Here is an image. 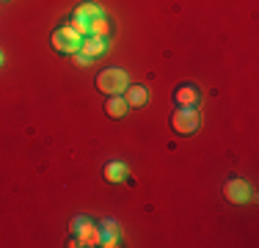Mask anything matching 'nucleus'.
Returning <instances> with one entry per match:
<instances>
[{"label": "nucleus", "instance_id": "obj_14", "mask_svg": "<svg viewBox=\"0 0 259 248\" xmlns=\"http://www.w3.org/2000/svg\"><path fill=\"white\" fill-rule=\"evenodd\" d=\"M89 61H91V58H85L83 53H75V64H77V66H89Z\"/></svg>", "mask_w": 259, "mask_h": 248}, {"label": "nucleus", "instance_id": "obj_2", "mask_svg": "<svg viewBox=\"0 0 259 248\" xmlns=\"http://www.w3.org/2000/svg\"><path fill=\"white\" fill-rule=\"evenodd\" d=\"M97 89H100L102 94H108V97H119L121 91L127 89L124 69H119V66H108V69H102L100 74H97Z\"/></svg>", "mask_w": 259, "mask_h": 248}, {"label": "nucleus", "instance_id": "obj_8", "mask_svg": "<svg viewBox=\"0 0 259 248\" xmlns=\"http://www.w3.org/2000/svg\"><path fill=\"white\" fill-rule=\"evenodd\" d=\"M127 108L130 105L124 102V97H110L108 105H105V113H108L110 119H121V116L127 113Z\"/></svg>", "mask_w": 259, "mask_h": 248}, {"label": "nucleus", "instance_id": "obj_1", "mask_svg": "<svg viewBox=\"0 0 259 248\" xmlns=\"http://www.w3.org/2000/svg\"><path fill=\"white\" fill-rule=\"evenodd\" d=\"M171 127L180 135H193L201 127V110L196 105H180V108L171 113Z\"/></svg>", "mask_w": 259, "mask_h": 248}, {"label": "nucleus", "instance_id": "obj_5", "mask_svg": "<svg viewBox=\"0 0 259 248\" xmlns=\"http://www.w3.org/2000/svg\"><path fill=\"white\" fill-rule=\"evenodd\" d=\"M80 53L85 58H97V55L105 53V36H83V45H80Z\"/></svg>", "mask_w": 259, "mask_h": 248}, {"label": "nucleus", "instance_id": "obj_9", "mask_svg": "<svg viewBox=\"0 0 259 248\" xmlns=\"http://www.w3.org/2000/svg\"><path fill=\"white\" fill-rule=\"evenodd\" d=\"M102 174H105V179H108V182H121V179L130 177V171H127L124 163H108Z\"/></svg>", "mask_w": 259, "mask_h": 248}, {"label": "nucleus", "instance_id": "obj_6", "mask_svg": "<svg viewBox=\"0 0 259 248\" xmlns=\"http://www.w3.org/2000/svg\"><path fill=\"white\" fill-rule=\"evenodd\" d=\"M77 245H100V237H102V234H100V229H97V226H91V223H80V229H77Z\"/></svg>", "mask_w": 259, "mask_h": 248}, {"label": "nucleus", "instance_id": "obj_11", "mask_svg": "<svg viewBox=\"0 0 259 248\" xmlns=\"http://www.w3.org/2000/svg\"><path fill=\"white\" fill-rule=\"evenodd\" d=\"M75 17L91 22L94 17H102V9H100V6H94V3H83V6H77V9H75Z\"/></svg>", "mask_w": 259, "mask_h": 248}, {"label": "nucleus", "instance_id": "obj_10", "mask_svg": "<svg viewBox=\"0 0 259 248\" xmlns=\"http://www.w3.org/2000/svg\"><path fill=\"white\" fill-rule=\"evenodd\" d=\"M174 99L180 105H196L199 102V89H196V86H182V89H177Z\"/></svg>", "mask_w": 259, "mask_h": 248}, {"label": "nucleus", "instance_id": "obj_7", "mask_svg": "<svg viewBox=\"0 0 259 248\" xmlns=\"http://www.w3.org/2000/svg\"><path fill=\"white\" fill-rule=\"evenodd\" d=\"M124 102L130 108H141V105H146V89L144 86H133V89H124Z\"/></svg>", "mask_w": 259, "mask_h": 248}, {"label": "nucleus", "instance_id": "obj_15", "mask_svg": "<svg viewBox=\"0 0 259 248\" xmlns=\"http://www.w3.org/2000/svg\"><path fill=\"white\" fill-rule=\"evenodd\" d=\"M0 64H3V53H0Z\"/></svg>", "mask_w": 259, "mask_h": 248}, {"label": "nucleus", "instance_id": "obj_13", "mask_svg": "<svg viewBox=\"0 0 259 248\" xmlns=\"http://www.w3.org/2000/svg\"><path fill=\"white\" fill-rule=\"evenodd\" d=\"M72 30L80 33V36H89V22L80 20V17H75V20H72Z\"/></svg>", "mask_w": 259, "mask_h": 248}, {"label": "nucleus", "instance_id": "obj_12", "mask_svg": "<svg viewBox=\"0 0 259 248\" xmlns=\"http://www.w3.org/2000/svg\"><path fill=\"white\" fill-rule=\"evenodd\" d=\"M110 30V22L105 20V17H94V20L89 22V33L91 36H105Z\"/></svg>", "mask_w": 259, "mask_h": 248}, {"label": "nucleus", "instance_id": "obj_3", "mask_svg": "<svg viewBox=\"0 0 259 248\" xmlns=\"http://www.w3.org/2000/svg\"><path fill=\"white\" fill-rule=\"evenodd\" d=\"M80 45H83V36L75 33V30H72V25H69V28H58L53 33V47L58 50V53L75 55V53H80Z\"/></svg>", "mask_w": 259, "mask_h": 248}, {"label": "nucleus", "instance_id": "obj_4", "mask_svg": "<svg viewBox=\"0 0 259 248\" xmlns=\"http://www.w3.org/2000/svg\"><path fill=\"white\" fill-rule=\"evenodd\" d=\"M224 196L229 198L232 204H243L251 198V188L245 179H229V182L224 185Z\"/></svg>", "mask_w": 259, "mask_h": 248}]
</instances>
